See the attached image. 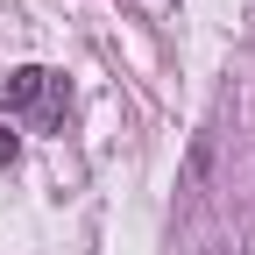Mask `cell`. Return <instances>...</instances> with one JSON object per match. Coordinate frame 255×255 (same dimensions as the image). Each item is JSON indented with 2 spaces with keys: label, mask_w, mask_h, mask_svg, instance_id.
Returning a JSON list of instances; mask_svg holds the SVG:
<instances>
[{
  "label": "cell",
  "mask_w": 255,
  "mask_h": 255,
  "mask_svg": "<svg viewBox=\"0 0 255 255\" xmlns=\"http://www.w3.org/2000/svg\"><path fill=\"white\" fill-rule=\"evenodd\" d=\"M57 92H64V78L57 71H43V64H21V71H7V85H0V114H28V107H43V114H57Z\"/></svg>",
  "instance_id": "1"
},
{
  "label": "cell",
  "mask_w": 255,
  "mask_h": 255,
  "mask_svg": "<svg viewBox=\"0 0 255 255\" xmlns=\"http://www.w3.org/2000/svg\"><path fill=\"white\" fill-rule=\"evenodd\" d=\"M206 170H213V135H199V142H191V163H184V191H199V184H206Z\"/></svg>",
  "instance_id": "2"
},
{
  "label": "cell",
  "mask_w": 255,
  "mask_h": 255,
  "mask_svg": "<svg viewBox=\"0 0 255 255\" xmlns=\"http://www.w3.org/2000/svg\"><path fill=\"white\" fill-rule=\"evenodd\" d=\"M14 156H21V135H14V121H0V170L14 163Z\"/></svg>",
  "instance_id": "3"
}]
</instances>
